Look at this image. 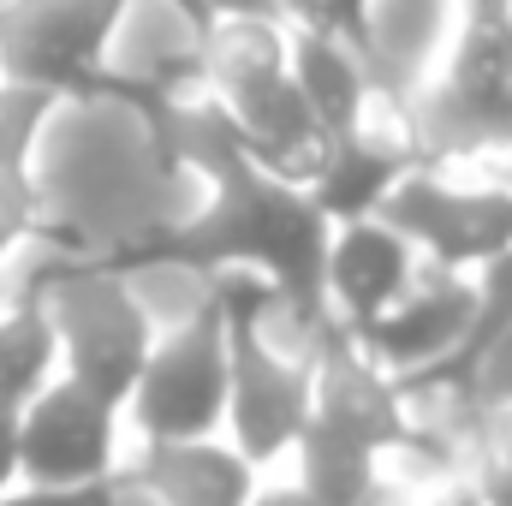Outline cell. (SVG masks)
<instances>
[{
	"mask_svg": "<svg viewBox=\"0 0 512 506\" xmlns=\"http://www.w3.org/2000/svg\"><path fill=\"white\" fill-rule=\"evenodd\" d=\"M215 173V203L191 221H173L167 233H149L131 256H102V274H137V268H185V274H215V268H256L274 280L280 310L298 316V328L322 334L328 322V292H322V256H328V221L316 203L256 167L251 155H227L209 167Z\"/></svg>",
	"mask_w": 512,
	"mask_h": 506,
	"instance_id": "cell-1",
	"label": "cell"
},
{
	"mask_svg": "<svg viewBox=\"0 0 512 506\" xmlns=\"http://www.w3.org/2000/svg\"><path fill=\"white\" fill-rule=\"evenodd\" d=\"M18 304L48 310V328L66 352V381H78L102 405H126L155 334L126 280L102 274V256H48L24 268Z\"/></svg>",
	"mask_w": 512,
	"mask_h": 506,
	"instance_id": "cell-2",
	"label": "cell"
},
{
	"mask_svg": "<svg viewBox=\"0 0 512 506\" xmlns=\"http://www.w3.org/2000/svg\"><path fill=\"white\" fill-rule=\"evenodd\" d=\"M126 0H12L0 6V66L6 84H36L48 96H114L102 48Z\"/></svg>",
	"mask_w": 512,
	"mask_h": 506,
	"instance_id": "cell-3",
	"label": "cell"
},
{
	"mask_svg": "<svg viewBox=\"0 0 512 506\" xmlns=\"http://www.w3.org/2000/svg\"><path fill=\"white\" fill-rule=\"evenodd\" d=\"M131 411L149 447L203 441L227 417V322L215 316L209 298H197L185 328L149 346L137 387H131Z\"/></svg>",
	"mask_w": 512,
	"mask_h": 506,
	"instance_id": "cell-4",
	"label": "cell"
},
{
	"mask_svg": "<svg viewBox=\"0 0 512 506\" xmlns=\"http://www.w3.org/2000/svg\"><path fill=\"white\" fill-rule=\"evenodd\" d=\"M114 471V405L78 381L42 387L18 411V477L30 489H90Z\"/></svg>",
	"mask_w": 512,
	"mask_h": 506,
	"instance_id": "cell-5",
	"label": "cell"
},
{
	"mask_svg": "<svg viewBox=\"0 0 512 506\" xmlns=\"http://www.w3.org/2000/svg\"><path fill=\"white\" fill-rule=\"evenodd\" d=\"M376 221L405 245H423L441 268H471L512 251V197L507 191H447L423 173H405Z\"/></svg>",
	"mask_w": 512,
	"mask_h": 506,
	"instance_id": "cell-6",
	"label": "cell"
},
{
	"mask_svg": "<svg viewBox=\"0 0 512 506\" xmlns=\"http://www.w3.org/2000/svg\"><path fill=\"white\" fill-rule=\"evenodd\" d=\"M310 399H316V370H310V364L274 358L256 328L227 334V417H233V429H239L245 465L280 459V453L304 435Z\"/></svg>",
	"mask_w": 512,
	"mask_h": 506,
	"instance_id": "cell-7",
	"label": "cell"
},
{
	"mask_svg": "<svg viewBox=\"0 0 512 506\" xmlns=\"http://www.w3.org/2000/svg\"><path fill=\"white\" fill-rule=\"evenodd\" d=\"M471 310H477V286L471 280H459V274H447V280H429V286H417L411 280V292L382 310L370 328H358V334H346L382 376H417V370H429V364H447L453 352H459V340L471 334Z\"/></svg>",
	"mask_w": 512,
	"mask_h": 506,
	"instance_id": "cell-8",
	"label": "cell"
},
{
	"mask_svg": "<svg viewBox=\"0 0 512 506\" xmlns=\"http://www.w3.org/2000/svg\"><path fill=\"white\" fill-rule=\"evenodd\" d=\"M411 280H417L411 245L382 221H352L346 233L328 239L322 292H328V304H340V328L346 334L370 328L382 310H393L411 292Z\"/></svg>",
	"mask_w": 512,
	"mask_h": 506,
	"instance_id": "cell-9",
	"label": "cell"
},
{
	"mask_svg": "<svg viewBox=\"0 0 512 506\" xmlns=\"http://www.w3.org/2000/svg\"><path fill=\"white\" fill-rule=\"evenodd\" d=\"M328 352H322V376H316V399H310V417L352 435L358 447L382 453V447H405L411 429H405V411H399V387L393 376H382L352 340L346 328H322Z\"/></svg>",
	"mask_w": 512,
	"mask_h": 506,
	"instance_id": "cell-10",
	"label": "cell"
},
{
	"mask_svg": "<svg viewBox=\"0 0 512 506\" xmlns=\"http://www.w3.org/2000/svg\"><path fill=\"white\" fill-rule=\"evenodd\" d=\"M292 90L304 96L310 120L322 137H358V108H364V60L322 24H304L292 36Z\"/></svg>",
	"mask_w": 512,
	"mask_h": 506,
	"instance_id": "cell-11",
	"label": "cell"
},
{
	"mask_svg": "<svg viewBox=\"0 0 512 506\" xmlns=\"http://www.w3.org/2000/svg\"><path fill=\"white\" fill-rule=\"evenodd\" d=\"M405 179V161L393 149H376L364 137H334L310 173V203L322 221H376V209L387 203V191Z\"/></svg>",
	"mask_w": 512,
	"mask_h": 506,
	"instance_id": "cell-12",
	"label": "cell"
},
{
	"mask_svg": "<svg viewBox=\"0 0 512 506\" xmlns=\"http://www.w3.org/2000/svg\"><path fill=\"white\" fill-rule=\"evenodd\" d=\"M143 489H155L167 506H251V465L227 459L203 441L185 447H149Z\"/></svg>",
	"mask_w": 512,
	"mask_h": 506,
	"instance_id": "cell-13",
	"label": "cell"
},
{
	"mask_svg": "<svg viewBox=\"0 0 512 506\" xmlns=\"http://www.w3.org/2000/svg\"><path fill=\"white\" fill-rule=\"evenodd\" d=\"M304 459V495L310 506H370L376 501V453L370 447H358L352 435H340V429H328V423H304V435L292 441Z\"/></svg>",
	"mask_w": 512,
	"mask_h": 506,
	"instance_id": "cell-14",
	"label": "cell"
},
{
	"mask_svg": "<svg viewBox=\"0 0 512 506\" xmlns=\"http://www.w3.org/2000/svg\"><path fill=\"white\" fill-rule=\"evenodd\" d=\"M417 131L435 149H489V143H512V84L507 90H465V84H441L423 114Z\"/></svg>",
	"mask_w": 512,
	"mask_h": 506,
	"instance_id": "cell-15",
	"label": "cell"
},
{
	"mask_svg": "<svg viewBox=\"0 0 512 506\" xmlns=\"http://www.w3.org/2000/svg\"><path fill=\"white\" fill-rule=\"evenodd\" d=\"M54 358H60V340L42 304H18L12 316H0V411H24L48 387Z\"/></svg>",
	"mask_w": 512,
	"mask_h": 506,
	"instance_id": "cell-16",
	"label": "cell"
},
{
	"mask_svg": "<svg viewBox=\"0 0 512 506\" xmlns=\"http://www.w3.org/2000/svg\"><path fill=\"white\" fill-rule=\"evenodd\" d=\"M54 108L48 90L36 84H0V173H24V155L36 143L42 114Z\"/></svg>",
	"mask_w": 512,
	"mask_h": 506,
	"instance_id": "cell-17",
	"label": "cell"
},
{
	"mask_svg": "<svg viewBox=\"0 0 512 506\" xmlns=\"http://www.w3.org/2000/svg\"><path fill=\"white\" fill-rule=\"evenodd\" d=\"M465 393H477V405H512V328L489 346V358L477 364Z\"/></svg>",
	"mask_w": 512,
	"mask_h": 506,
	"instance_id": "cell-18",
	"label": "cell"
},
{
	"mask_svg": "<svg viewBox=\"0 0 512 506\" xmlns=\"http://www.w3.org/2000/svg\"><path fill=\"white\" fill-rule=\"evenodd\" d=\"M316 24L352 42L358 54H370V0H316Z\"/></svg>",
	"mask_w": 512,
	"mask_h": 506,
	"instance_id": "cell-19",
	"label": "cell"
},
{
	"mask_svg": "<svg viewBox=\"0 0 512 506\" xmlns=\"http://www.w3.org/2000/svg\"><path fill=\"white\" fill-rule=\"evenodd\" d=\"M18 233H30V185L24 173H0V251Z\"/></svg>",
	"mask_w": 512,
	"mask_h": 506,
	"instance_id": "cell-20",
	"label": "cell"
},
{
	"mask_svg": "<svg viewBox=\"0 0 512 506\" xmlns=\"http://www.w3.org/2000/svg\"><path fill=\"white\" fill-rule=\"evenodd\" d=\"M114 483H90V489H18L0 495V506H108Z\"/></svg>",
	"mask_w": 512,
	"mask_h": 506,
	"instance_id": "cell-21",
	"label": "cell"
},
{
	"mask_svg": "<svg viewBox=\"0 0 512 506\" xmlns=\"http://www.w3.org/2000/svg\"><path fill=\"white\" fill-rule=\"evenodd\" d=\"M209 12H215V24L221 18H256V24H280L286 18V6L280 0H203Z\"/></svg>",
	"mask_w": 512,
	"mask_h": 506,
	"instance_id": "cell-22",
	"label": "cell"
},
{
	"mask_svg": "<svg viewBox=\"0 0 512 506\" xmlns=\"http://www.w3.org/2000/svg\"><path fill=\"white\" fill-rule=\"evenodd\" d=\"M18 477V411H0V495Z\"/></svg>",
	"mask_w": 512,
	"mask_h": 506,
	"instance_id": "cell-23",
	"label": "cell"
},
{
	"mask_svg": "<svg viewBox=\"0 0 512 506\" xmlns=\"http://www.w3.org/2000/svg\"><path fill=\"white\" fill-rule=\"evenodd\" d=\"M256 506H310V495L304 489H274V495H262Z\"/></svg>",
	"mask_w": 512,
	"mask_h": 506,
	"instance_id": "cell-24",
	"label": "cell"
}]
</instances>
